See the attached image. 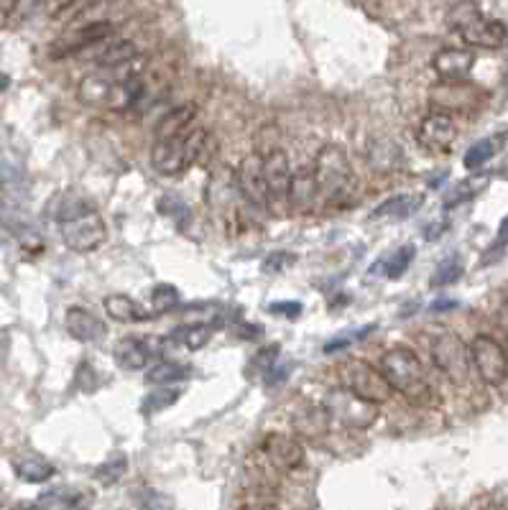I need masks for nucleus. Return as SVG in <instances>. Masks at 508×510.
I'll list each match as a JSON object with an SVG mask.
<instances>
[{"label":"nucleus","mask_w":508,"mask_h":510,"mask_svg":"<svg viewBox=\"0 0 508 510\" xmlns=\"http://www.w3.org/2000/svg\"><path fill=\"white\" fill-rule=\"evenodd\" d=\"M460 306V301L457 299H437L429 306V312H452V309H457Z\"/></svg>","instance_id":"44"},{"label":"nucleus","mask_w":508,"mask_h":510,"mask_svg":"<svg viewBox=\"0 0 508 510\" xmlns=\"http://www.w3.org/2000/svg\"><path fill=\"white\" fill-rule=\"evenodd\" d=\"M118 69L115 67H97L95 72L85 75L77 85V100L82 105L97 107L107 103V95L113 90V85L118 82Z\"/></svg>","instance_id":"17"},{"label":"nucleus","mask_w":508,"mask_h":510,"mask_svg":"<svg viewBox=\"0 0 508 510\" xmlns=\"http://www.w3.org/2000/svg\"><path fill=\"white\" fill-rule=\"evenodd\" d=\"M11 241H14V227H11L8 220H3V217H0V248H3V245H8Z\"/></svg>","instance_id":"46"},{"label":"nucleus","mask_w":508,"mask_h":510,"mask_svg":"<svg viewBox=\"0 0 508 510\" xmlns=\"http://www.w3.org/2000/svg\"><path fill=\"white\" fill-rule=\"evenodd\" d=\"M317 205H319V187H317V177H314V166H307V168H300L297 174H291L286 207H291L294 214H309Z\"/></svg>","instance_id":"15"},{"label":"nucleus","mask_w":508,"mask_h":510,"mask_svg":"<svg viewBox=\"0 0 508 510\" xmlns=\"http://www.w3.org/2000/svg\"><path fill=\"white\" fill-rule=\"evenodd\" d=\"M115 33V26L110 21H95V23H85L79 29L64 33L57 44L51 46V57L61 59V57H77L79 51H85L88 46L105 41Z\"/></svg>","instance_id":"11"},{"label":"nucleus","mask_w":508,"mask_h":510,"mask_svg":"<svg viewBox=\"0 0 508 510\" xmlns=\"http://www.w3.org/2000/svg\"><path fill=\"white\" fill-rule=\"evenodd\" d=\"M143 75L138 77H123L118 79L115 85H113V90L107 95V103L105 107H110V110H128V107H134L141 103V97H143Z\"/></svg>","instance_id":"24"},{"label":"nucleus","mask_w":508,"mask_h":510,"mask_svg":"<svg viewBox=\"0 0 508 510\" xmlns=\"http://www.w3.org/2000/svg\"><path fill=\"white\" fill-rule=\"evenodd\" d=\"M113 360L120 370H143L151 362V347L138 337H123L113 347Z\"/></svg>","instance_id":"22"},{"label":"nucleus","mask_w":508,"mask_h":510,"mask_svg":"<svg viewBox=\"0 0 508 510\" xmlns=\"http://www.w3.org/2000/svg\"><path fill=\"white\" fill-rule=\"evenodd\" d=\"M457 33H460V39H463L465 44L480 46V49H501L508 41L506 26L501 21H495V18H485L483 14L478 18H473Z\"/></svg>","instance_id":"18"},{"label":"nucleus","mask_w":508,"mask_h":510,"mask_svg":"<svg viewBox=\"0 0 508 510\" xmlns=\"http://www.w3.org/2000/svg\"><path fill=\"white\" fill-rule=\"evenodd\" d=\"M480 14H483V11H480V5L476 0H457L448 11V29L457 33V31L465 29L473 18H478Z\"/></svg>","instance_id":"34"},{"label":"nucleus","mask_w":508,"mask_h":510,"mask_svg":"<svg viewBox=\"0 0 508 510\" xmlns=\"http://www.w3.org/2000/svg\"><path fill=\"white\" fill-rule=\"evenodd\" d=\"M138 505H143V508H174L177 503L171 497H166L164 493H159V490H141L138 493Z\"/></svg>","instance_id":"40"},{"label":"nucleus","mask_w":508,"mask_h":510,"mask_svg":"<svg viewBox=\"0 0 508 510\" xmlns=\"http://www.w3.org/2000/svg\"><path fill=\"white\" fill-rule=\"evenodd\" d=\"M189 373H192L189 365H180V362L174 360H162L156 362L149 373H146V383H151V386H166V383H177V380L189 378Z\"/></svg>","instance_id":"28"},{"label":"nucleus","mask_w":508,"mask_h":510,"mask_svg":"<svg viewBox=\"0 0 508 510\" xmlns=\"http://www.w3.org/2000/svg\"><path fill=\"white\" fill-rule=\"evenodd\" d=\"M503 141H506V135H491V138L478 141L476 146H470V150L465 153V166H467V171H478V168L488 164L495 153H498Z\"/></svg>","instance_id":"27"},{"label":"nucleus","mask_w":508,"mask_h":510,"mask_svg":"<svg viewBox=\"0 0 508 510\" xmlns=\"http://www.w3.org/2000/svg\"><path fill=\"white\" fill-rule=\"evenodd\" d=\"M445 230H448V223H432L429 230H424V238L427 241H437L439 235H445Z\"/></svg>","instance_id":"47"},{"label":"nucleus","mask_w":508,"mask_h":510,"mask_svg":"<svg viewBox=\"0 0 508 510\" xmlns=\"http://www.w3.org/2000/svg\"><path fill=\"white\" fill-rule=\"evenodd\" d=\"M374 330V324H368V327H363L358 332H345V334H337V337H332L328 345H325V352H337V350H345L347 345H353V342H358L363 340L365 334H371Z\"/></svg>","instance_id":"39"},{"label":"nucleus","mask_w":508,"mask_h":510,"mask_svg":"<svg viewBox=\"0 0 508 510\" xmlns=\"http://www.w3.org/2000/svg\"><path fill=\"white\" fill-rule=\"evenodd\" d=\"M508 245V214L503 217V223H501V227H498V238H495V250H503Z\"/></svg>","instance_id":"45"},{"label":"nucleus","mask_w":508,"mask_h":510,"mask_svg":"<svg viewBox=\"0 0 508 510\" xmlns=\"http://www.w3.org/2000/svg\"><path fill=\"white\" fill-rule=\"evenodd\" d=\"M463 273H465L463 260H460L457 255H449V258H445V260L437 266V270L432 273V278H429V286H434V288H445V286L457 284V281L463 278Z\"/></svg>","instance_id":"30"},{"label":"nucleus","mask_w":508,"mask_h":510,"mask_svg":"<svg viewBox=\"0 0 508 510\" xmlns=\"http://www.w3.org/2000/svg\"><path fill=\"white\" fill-rule=\"evenodd\" d=\"M8 85H11V79L5 75H0V92H5L8 90Z\"/></svg>","instance_id":"49"},{"label":"nucleus","mask_w":508,"mask_h":510,"mask_svg":"<svg viewBox=\"0 0 508 510\" xmlns=\"http://www.w3.org/2000/svg\"><path fill=\"white\" fill-rule=\"evenodd\" d=\"M424 205V196L421 195H399L386 199L378 210L371 214L374 220H409L411 214H417L419 207Z\"/></svg>","instance_id":"26"},{"label":"nucleus","mask_w":508,"mask_h":510,"mask_svg":"<svg viewBox=\"0 0 508 510\" xmlns=\"http://www.w3.org/2000/svg\"><path fill=\"white\" fill-rule=\"evenodd\" d=\"M314 177L319 187V202L332 207L347 202V196L353 192V166L345 149L329 143L319 150L314 161Z\"/></svg>","instance_id":"4"},{"label":"nucleus","mask_w":508,"mask_h":510,"mask_svg":"<svg viewBox=\"0 0 508 510\" xmlns=\"http://www.w3.org/2000/svg\"><path fill=\"white\" fill-rule=\"evenodd\" d=\"M419 143L429 150H445L457 138V123L445 110H434L427 118H421L417 128Z\"/></svg>","instance_id":"12"},{"label":"nucleus","mask_w":508,"mask_h":510,"mask_svg":"<svg viewBox=\"0 0 508 510\" xmlns=\"http://www.w3.org/2000/svg\"><path fill=\"white\" fill-rule=\"evenodd\" d=\"M151 301H153V309H156L159 314H164V312L177 309V304H180V291H177V286L171 284H156L153 286V294H151Z\"/></svg>","instance_id":"36"},{"label":"nucleus","mask_w":508,"mask_h":510,"mask_svg":"<svg viewBox=\"0 0 508 510\" xmlns=\"http://www.w3.org/2000/svg\"><path fill=\"white\" fill-rule=\"evenodd\" d=\"M434 72L439 75V79L445 82H460V79H467L473 67H476V54L470 49H463V46H449V49H442L437 51L432 59Z\"/></svg>","instance_id":"16"},{"label":"nucleus","mask_w":508,"mask_h":510,"mask_svg":"<svg viewBox=\"0 0 508 510\" xmlns=\"http://www.w3.org/2000/svg\"><path fill=\"white\" fill-rule=\"evenodd\" d=\"M276 358H279V347L276 345L266 347V352H261V355L255 358V365L261 368V376H266L271 368L276 365Z\"/></svg>","instance_id":"43"},{"label":"nucleus","mask_w":508,"mask_h":510,"mask_svg":"<svg viewBox=\"0 0 508 510\" xmlns=\"http://www.w3.org/2000/svg\"><path fill=\"white\" fill-rule=\"evenodd\" d=\"M325 408L329 411L332 421H340L350 429H368L375 421V416H378L375 404L360 398V396H356L353 390L347 388L329 390L328 398H325Z\"/></svg>","instance_id":"8"},{"label":"nucleus","mask_w":508,"mask_h":510,"mask_svg":"<svg viewBox=\"0 0 508 510\" xmlns=\"http://www.w3.org/2000/svg\"><path fill=\"white\" fill-rule=\"evenodd\" d=\"M414 255H417L414 245H404V248L393 250V253H391L386 260L375 263V269H383V273H386L389 278H402V276L406 273V269L411 266Z\"/></svg>","instance_id":"32"},{"label":"nucleus","mask_w":508,"mask_h":510,"mask_svg":"<svg viewBox=\"0 0 508 510\" xmlns=\"http://www.w3.org/2000/svg\"><path fill=\"white\" fill-rule=\"evenodd\" d=\"M128 472V457L118 451L113 457H107L103 465L95 469V480L100 485H115V482L123 480V475Z\"/></svg>","instance_id":"33"},{"label":"nucleus","mask_w":508,"mask_h":510,"mask_svg":"<svg viewBox=\"0 0 508 510\" xmlns=\"http://www.w3.org/2000/svg\"><path fill=\"white\" fill-rule=\"evenodd\" d=\"M297 258L291 253H271L266 260H263V269L266 273H279V270H286V266H291Z\"/></svg>","instance_id":"41"},{"label":"nucleus","mask_w":508,"mask_h":510,"mask_svg":"<svg viewBox=\"0 0 508 510\" xmlns=\"http://www.w3.org/2000/svg\"><path fill=\"white\" fill-rule=\"evenodd\" d=\"M103 306L107 316L120 322V324H134V322L149 319V314L141 309V304L131 299V296H125V294H110V296H105Z\"/></svg>","instance_id":"25"},{"label":"nucleus","mask_w":508,"mask_h":510,"mask_svg":"<svg viewBox=\"0 0 508 510\" xmlns=\"http://www.w3.org/2000/svg\"><path fill=\"white\" fill-rule=\"evenodd\" d=\"M212 337V327L209 324H192V327H181L180 340L189 350H202Z\"/></svg>","instance_id":"38"},{"label":"nucleus","mask_w":508,"mask_h":510,"mask_svg":"<svg viewBox=\"0 0 508 510\" xmlns=\"http://www.w3.org/2000/svg\"><path fill=\"white\" fill-rule=\"evenodd\" d=\"M301 309H304V306H301L300 301H273L269 306L271 314H284V316H291V319L300 316Z\"/></svg>","instance_id":"42"},{"label":"nucleus","mask_w":508,"mask_h":510,"mask_svg":"<svg viewBox=\"0 0 508 510\" xmlns=\"http://www.w3.org/2000/svg\"><path fill=\"white\" fill-rule=\"evenodd\" d=\"M470 362L476 368L478 378L485 386H503L508 380V352L506 347L501 345L498 340H494L491 334H478L470 342Z\"/></svg>","instance_id":"6"},{"label":"nucleus","mask_w":508,"mask_h":510,"mask_svg":"<svg viewBox=\"0 0 508 510\" xmlns=\"http://www.w3.org/2000/svg\"><path fill=\"white\" fill-rule=\"evenodd\" d=\"M54 207V220L60 223V232L64 245L75 253H92L107 241V227L100 212L95 210L88 196L77 192H64L57 196Z\"/></svg>","instance_id":"1"},{"label":"nucleus","mask_w":508,"mask_h":510,"mask_svg":"<svg viewBox=\"0 0 508 510\" xmlns=\"http://www.w3.org/2000/svg\"><path fill=\"white\" fill-rule=\"evenodd\" d=\"M381 373L389 380L391 390L402 393L406 401L414 405L429 404L432 398V386L427 380L424 365L419 360V355L409 347H391L381 355Z\"/></svg>","instance_id":"3"},{"label":"nucleus","mask_w":508,"mask_h":510,"mask_svg":"<svg viewBox=\"0 0 508 510\" xmlns=\"http://www.w3.org/2000/svg\"><path fill=\"white\" fill-rule=\"evenodd\" d=\"M36 508H77L82 505V496L77 490H67V487H54V490H46L42 496L36 497L33 503Z\"/></svg>","instance_id":"29"},{"label":"nucleus","mask_w":508,"mask_h":510,"mask_svg":"<svg viewBox=\"0 0 508 510\" xmlns=\"http://www.w3.org/2000/svg\"><path fill=\"white\" fill-rule=\"evenodd\" d=\"M209 150H212V135H209V131L192 125L187 133L153 141L151 164L164 177H177L181 171H187L189 166L205 161L209 156Z\"/></svg>","instance_id":"2"},{"label":"nucleus","mask_w":508,"mask_h":510,"mask_svg":"<svg viewBox=\"0 0 508 510\" xmlns=\"http://www.w3.org/2000/svg\"><path fill=\"white\" fill-rule=\"evenodd\" d=\"M432 360L437 370L455 386H465L470 378V350L455 332H442L432 340Z\"/></svg>","instance_id":"5"},{"label":"nucleus","mask_w":508,"mask_h":510,"mask_svg":"<svg viewBox=\"0 0 508 510\" xmlns=\"http://www.w3.org/2000/svg\"><path fill=\"white\" fill-rule=\"evenodd\" d=\"M332 416L325 408V404H301L297 405V411L291 414V429L297 432L301 439H312L317 442L319 436H325L329 432Z\"/></svg>","instance_id":"19"},{"label":"nucleus","mask_w":508,"mask_h":510,"mask_svg":"<svg viewBox=\"0 0 508 510\" xmlns=\"http://www.w3.org/2000/svg\"><path fill=\"white\" fill-rule=\"evenodd\" d=\"M11 465H14V472L18 480L23 482H31V485H39V482H46L54 478V465L44 460L42 454H36V451H21V454H15L14 460H11Z\"/></svg>","instance_id":"21"},{"label":"nucleus","mask_w":508,"mask_h":510,"mask_svg":"<svg viewBox=\"0 0 508 510\" xmlns=\"http://www.w3.org/2000/svg\"><path fill=\"white\" fill-rule=\"evenodd\" d=\"M236 189L240 196L255 207V210H269V195H266V177H263V156L254 150L243 156L236 171Z\"/></svg>","instance_id":"9"},{"label":"nucleus","mask_w":508,"mask_h":510,"mask_svg":"<svg viewBox=\"0 0 508 510\" xmlns=\"http://www.w3.org/2000/svg\"><path fill=\"white\" fill-rule=\"evenodd\" d=\"M345 388L353 390L356 396L371 401V404L381 405L391 398V386L386 376L381 373V368H374L365 360H347L340 370Z\"/></svg>","instance_id":"7"},{"label":"nucleus","mask_w":508,"mask_h":510,"mask_svg":"<svg viewBox=\"0 0 508 510\" xmlns=\"http://www.w3.org/2000/svg\"><path fill=\"white\" fill-rule=\"evenodd\" d=\"M197 115H199V107L195 103H184V105H177L174 110H169L164 118L159 121V125H156V141L187 133L195 125Z\"/></svg>","instance_id":"23"},{"label":"nucleus","mask_w":508,"mask_h":510,"mask_svg":"<svg viewBox=\"0 0 508 510\" xmlns=\"http://www.w3.org/2000/svg\"><path fill=\"white\" fill-rule=\"evenodd\" d=\"M64 324H67V332L75 337L77 342H88V345L100 342L107 334L103 319L92 314L90 309H85V306H69L67 316H64Z\"/></svg>","instance_id":"20"},{"label":"nucleus","mask_w":508,"mask_h":510,"mask_svg":"<svg viewBox=\"0 0 508 510\" xmlns=\"http://www.w3.org/2000/svg\"><path fill=\"white\" fill-rule=\"evenodd\" d=\"M181 390L180 388H159L151 390L143 401V414H159V411H166L169 405H174L180 401Z\"/></svg>","instance_id":"35"},{"label":"nucleus","mask_w":508,"mask_h":510,"mask_svg":"<svg viewBox=\"0 0 508 510\" xmlns=\"http://www.w3.org/2000/svg\"><path fill=\"white\" fill-rule=\"evenodd\" d=\"M263 454L269 457V462L273 469H282V472H294L304 465V447H301L300 439L286 434H269L261 444Z\"/></svg>","instance_id":"13"},{"label":"nucleus","mask_w":508,"mask_h":510,"mask_svg":"<svg viewBox=\"0 0 508 510\" xmlns=\"http://www.w3.org/2000/svg\"><path fill=\"white\" fill-rule=\"evenodd\" d=\"M263 156V177H266V195H269V210L279 212L286 207V195L291 184V164L282 149H269Z\"/></svg>","instance_id":"10"},{"label":"nucleus","mask_w":508,"mask_h":510,"mask_svg":"<svg viewBox=\"0 0 508 510\" xmlns=\"http://www.w3.org/2000/svg\"><path fill=\"white\" fill-rule=\"evenodd\" d=\"M39 5H42V0H14L8 14H5V23L8 26H21L23 21H29L31 15L36 14Z\"/></svg>","instance_id":"37"},{"label":"nucleus","mask_w":508,"mask_h":510,"mask_svg":"<svg viewBox=\"0 0 508 510\" xmlns=\"http://www.w3.org/2000/svg\"><path fill=\"white\" fill-rule=\"evenodd\" d=\"M498 322H501V327H503V332H506L508 337V301L501 306V312H498Z\"/></svg>","instance_id":"48"},{"label":"nucleus","mask_w":508,"mask_h":510,"mask_svg":"<svg viewBox=\"0 0 508 510\" xmlns=\"http://www.w3.org/2000/svg\"><path fill=\"white\" fill-rule=\"evenodd\" d=\"M485 184H488V177H470V179L460 181L457 187H452V192L445 196V207L452 210V207H457V205H463L467 199H473V196H478L483 189H485Z\"/></svg>","instance_id":"31"},{"label":"nucleus","mask_w":508,"mask_h":510,"mask_svg":"<svg viewBox=\"0 0 508 510\" xmlns=\"http://www.w3.org/2000/svg\"><path fill=\"white\" fill-rule=\"evenodd\" d=\"M365 161L374 174L389 177L404 166V149L389 135H374L365 146Z\"/></svg>","instance_id":"14"}]
</instances>
